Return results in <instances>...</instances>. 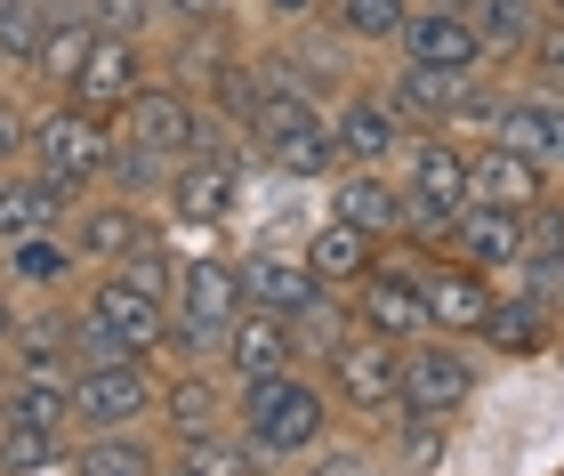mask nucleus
I'll list each match as a JSON object with an SVG mask.
<instances>
[{
	"label": "nucleus",
	"instance_id": "nucleus-30",
	"mask_svg": "<svg viewBox=\"0 0 564 476\" xmlns=\"http://www.w3.org/2000/svg\"><path fill=\"white\" fill-rule=\"evenodd\" d=\"M323 24L347 48H395L412 24V0H323Z\"/></svg>",
	"mask_w": 564,
	"mask_h": 476
},
{
	"label": "nucleus",
	"instance_id": "nucleus-3",
	"mask_svg": "<svg viewBox=\"0 0 564 476\" xmlns=\"http://www.w3.org/2000/svg\"><path fill=\"white\" fill-rule=\"evenodd\" d=\"M315 371H323V388H330V404H339V420H355V429L403 420V347H395V339L347 332Z\"/></svg>",
	"mask_w": 564,
	"mask_h": 476
},
{
	"label": "nucleus",
	"instance_id": "nucleus-45",
	"mask_svg": "<svg viewBox=\"0 0 564 476\" xmlns=\"http://www.w3.org/2000/svg\"><path fill=\"white\" fill-rule=\"evenodd\" d=\"M435 9H476V0H435Z\"/></svg>",
	"mask_w": 564,
	"mask_h": 476
},
{
	"label": "nucleus",
	"instance_id": "nucleus-42",
	"mask_svg": "<svg viewBox=\"0 0 564 476\" xmlns=\"http://www.w3.org/2000/svg\"><path fill=\"white\" fill-rule=\"evenodd\" d=\"M306 468H315V476H364V453H330V444H315Z\"/></svg>",
	"mask_w": 564,
	"mask_h": 476
},
{
	"label": "nucleus",
	"instance_id": "nucleus-48",
	"mask_svg": "<svg viewBox=\"0 0 564 476\" xmlns=\"http://www.w3.org/2000/svg\"><path fill=\"white\" fill-rule=\"evenodd\" d=\"M549 17H564V0H549Z\"/></svg>",
	"mask_w": 564,
	"mask_h": 476
},
{
	"label": "nucleus",
	"instance_id": "nucleus-40",
	"mask_svg": "<svg viewBox=\"0 0 564 476\" xmlns=\"http://www.w3.org/2000/svg\"><path fill=\"white\" fill-rule=\"evenodd\" d=\"M24 138H33V106H24L17 89H0V170L24 162Z\"/></svg>",
	"mask_w": 564,
	"mask_h": 476
},
{
	"label": "nucleus",
	"instance_id": "nucleus-38",
	"mask_svg": "<svg viewBox=\"0 0 564 476\" xmlns=\"http://www.w3.org/2000/svg\"><path fill=\"white\" fill-rule=\"evenodd\" d=\"M524 259H564V194L524 210Z\"/></svg>",
	"mask_w": 564,
	"mask_h": 476
},
{
	"label": "nucleus",
	"instance_id": "nucleus-20",
	"mask_svg": "<svg viewBox=\"0 0 564 476\" xmlns=\"http://www.w3.org/2000/svg\"><path fill=\"white\" fill-rule=\"evenodd\" d=\"M330 218H347V227H364L379 242H403V227H412L403 178L395 170H339V178H330Z\"/></svg>",
	"mask_w": 564,
	"mask_h": 476
},
{
	"label": "nucleus",
	"instance_id": "nucleus-33",
	"mask_svg": "<svg viewBox=\"0 0 564 476\" xmlns=\"http://www.w3.org/2000/svg\"><path fill=\"white\" fill-rule=\"evenodd\" d=\"M48 468H73V436L0 420V476H48Z\"/></svg>",
	"mask_w": 564,
	"mask_h": 476
},
{
	"label": "nucleus",
	"instance_id": "nucleus-25",
	"mask_svg": "<svg viewBox=\"0 0 564 476\" xmlns=\"http://www.w3.org/2000/svg\"><path fill=\"white\" fill-rule=\"evenodd\" d=\"M242 299L250 307H267V315H306L323 299V283H315V267L306 259H282V250H250L242 259Z\"/></svg>",
	"mask_w": 564,
	"mask_h": 476
},
{
	"label": "nucleus",
	"instance_id": "nucleus-43",
	"mask_svg": "<svg viewBox=\"0 0 564 476\" xmlns=\"http://www.w3.org/2000/svg\"><path fill=\"white\" fill-rule=\"evenodd\" d=\"M259 17H274V24H315L323 0H259Z\"/></svg>",
	"mask_w": 564,
	"mask_h": 476
},
{
	"label": "nucleus",
	"instance_id": "nucleus-37",
	"mask_svg": "<svg viewBox=\"0 0 564 476\" xmlns=\"http://www.w3.org/2000/svg\"><path fill=\"white\" fill-rule=\"evenodd\" d=\"M235 17H242L235 0H162V24H170V33H226Z\"/></svg>",
	"mask_w": 564,
	"mask_h": 476
},
{
	"label": "nucleus",
	"instance_id": "nucleus-18",
	"mask_svg": "<svg viewBox=\"0 0 564 476\" xmlns=\"http://www.w3.org/2000/svg\"><path fill=\"white\" fill-rule=\"evenodd\" d=\"M89 48H97V24L82 17V0H57L48 24H41V41H33V57H24V89L33 97H65Z\"/></svg>",
	"mask_w": 564,
	"mask_h": 476
},
{
	"label": "nucleus",
	"instance_id": "nucleus-8",
	"mask_svg": "<svg viewBox=\"0 0 564 476\" xmlns=\"http://www.w3.org/2000/svg\"><path fill=\"white\" fill-rule=\"evenodd\" d=\"M153 429H162L170 453H186V444L235 429V380H226L218 364H170L162 371V412H153Z\"/></svg>",
	"mask_w": 564,
	"mask_h": 476
},
{
	"label": "nucleus",
	"instance_id": "nucleus-44",
	"mask_svg": "<svg viewBox=\"0 0 564 476\" xmlns=\"http://www.w3.org/2000/svg\"><path fill=\"white\" fill-rule=\"evenodd\" d=\"M162 476H194V468H186V461H177V453H170V468H162Z\"/></svg>",
	"mask_w": 564,
	"mask_h": 476
},
{
	"label": "nucleus",
	"instance_id": "nucleus-31",
	"mask_svg": "<svg viewBox=\"0 0 564 476\" xmlns=\"http://www.w3.org/2000/svg\"><path fill=\"white\" fill-rule=\"evenodd\" d=\"M259 162L274 170V178H299V186H330V178L347 170L330 121H315V130H299V138H282V145H259Z\"/></svg>",
	"mask_w": 564,
	"mask_h": 476
},
{
	"label": "nucleus",
	"instance_id": "nucleus-41",
	"mask_svg": "<svg viewBox=\"0 0 564 476\" xmlns=\"http://www.w3.org/2000/svg\"><path fill=\"white\" fill-rule=\"evenodd\" d=\"M17 332H24V299L9 291V274H0V364H9V347H17Z\"/></svg>",
	"mask_w": 564,
	"mask_h": 476
},
{
	"label": "nucleus",
	"instance_id": "nucleus-19",
	"mask_svg": "<svg viewBox=\"0 0 564 476\" xmlns=\"http://www.w3.org/2000/svg\"><path fill=\"white\" fill-rule=\"evenodd\" d=\"M564 339V307L556 299H532V291H500V307L492 323H484V356H500V364H532V356H549V347Z\"/></svg>",
	"mask_w": 564,
	"mask_h": 476
},
{
	"label": "nucleus",
	"instance_id": "nucleus-50",
	"mask_svg": "<svg viewBox=\"0 0 564 476\" xmlns=\"http://www.w3.org/2000/svg\"><path fill=\"white\" fill-rule=\"evenodd\" d=\"M556 476H564V468H556Z\"/></svg>",
	"mask_w": 564,
	"mask_h": 476
},
{
	"label": "nucleus",
	"instance_id": "nucleus-27",
	"mask_svg": "<svg viewBox=\"0 0 564 476\" xmlns=\"http://www.w3.org/2000/svg\"><path fill=\"white\" fill-rule=\"evenodd\" d=\"M500 138L517 145V154H532L541 170H556L564 178V89H517V106H508V121H500Z\"/></svg>",
	"mask_w": 564,
	"mask_h": 476
},
{
	"label": "nucleus",
	"instance_id": "nucleus-35",
	"mask_svg": "<svg viewBox=\"0 0 564 476\" xmlns=\"http://www.w3.org/2000/svg\"><path fill=\"white\" fill-rule=\"evenodd\" d=\"M170 170H177V162H162V154H145L138 138H113L106 186H113V194H130V203H153V210H162V186H170Z\"/></svg>",
	"mask_w": 564,
	"mask_h": 476
},
{
	"label": "nucleus",
	"instance_id": "nucleus-23",
	"mask_svg": "<svg viewBox=\"0 0 564 476\" xmlns=\"http://www.w3.org/2000/svg\"><path fill=\"white\" fill-rule=\"evenodd\" d=\"M444 250H452V259H468V267H484V274H517L524 267V210H484V203H468V210L452 218Z\"/></svg>",
	"mask_w": 564,
	"mask_h": 476
},
{
	"label": "nucleus",
	"instance_id": "nucleus-21",
	"mask_svg": "<svg viewBox=\"0 0 564 476\" xmlns=\"http://www.w3.org/2000/svg\"><path fill=\"white\" fill-rule=\"evenodd\" d=\"M299 259L315 267V283H323V291H355V283H364V274H371L379 259H388V242H379V235H364V227H347V218H330V210H323L315 227H306Z\"/></svg>",
	"mask_w": 564,
	"mask_h": 476
},
{
	"label": "nucleus",
	"instance_id": "nucleus-28",
	"mask_svg": "<svg viewBox=\"0 0 564 476\" xmlns=\"http://www.w3.org/2000/svg\"><path fill=\"white\" fill-rule=\"evenodd\" d=\"M0 420H17V429H65L73 436V371H9Z\"/></svg>",
	"mask_w": 564,
	"mask_h": 476
},
{
	"label": "nucleus",
	"instance_id": "nucleus-34",
	"mask_svg": "<svg viewBox=\"0 0 564 476\" xmlns=\"http://www.w3.org/2000/svg\"><path fill=\"white\" fill-rule=\"evenodd\" d=\"M186 461L194 476H274V461L259 453V444H250L242 429H218V436H202V444H186Z\"/></svg>",
	"mask_w": 564,
	"mask_h": 476
},
{
	"label": "nucleus",
	"instance_id": "nucleus-36",
	"mask_svg": "<svg viewBox=\"0 0 564 476\" xmlns=\"http://www.w3.org/2000/svg\"><path fill=\"white\" fill-rule=\"evenodd\" d=\"M82 17L97 33H121V41H145L162 24V0H82Z\"/></svg>",
	"mask_w": 564,
	"mask_h": 476
},
{
	"label": "nucleus",
	"instance_id": "nucleus-12",
	"mask_svg": "<svg viewBox=\"0 0 564 476\" xmlns=\"http://www.w3.org/2000/svg\"><path fill=\"white\" fill-rule=\"evenodd\" d=\"M145 82H162V73H153V48L145 41H121V33H97V48L82 57V73H73V106H89L97 121H121L138 106V89Z\"/></svg>",
	"mask_w": 564,
	"mask_h": 476
},
{
	"label": "nucleus",
	"instance_id": "nucleus-13",
	"mask_svg": "<svg viewBox=\"0 0 564 476\" xmlns=\"http://www.w3.org/2000/svg\"><path fill=\"white\" fill-rule=\"evenodd\" d=\"M153 227H170V218L153 210V203H130V194H113V186L82 194V203H73V218H65V235H73V250H82L89 267H121Z\"/></svg>",
	"mask_w": 564,
	"mask_h": 476
},
{
	"label": "nucleus",
	"instance_id": "nucleus-49",
	"mask_svg": "<svg viewBox=\"0 0 564 476\" xmlns=\"http://www.w3.org/2000/svg\"><path fill=\"white\" fill-rule=\"evenodd\" d=\"M41 9H48V0H41Z\"/></svg>",
	"mask_w": 564,
	"mask_h": 476
},
{
	"label": "nucleus",
	"instance_id": "nucleus-7",
	"mask_svg": "<svg viewBox=\"0 0 564 476\" xmlns=\"http://www.w3.org/2000/svg\"><path fill=\"white\" fill-rule=\"evenodd\" d=\"M330 138H339L347 170H395L403 145H412V121L395 113V97L379 82H347L330 97Z\"/></svg>",
	"mask_w": 564,
	"mask_h": 476
},
{
	"label": "nucleus",
	"instance_id": "nucleus-26",
	"mask_svg": "<svg viewBox=\"0 0 564 476\" xmlns=\"http://www.w3.org/2000/svg\"><path fill=\"white\" fill-rule=\"evenodd\" d=\"M468 82H476V73H468ZM468 82H459V73H435V65H412V57H395V73H388L379 89L395 97V113L412 121V130H452V113H459V89H468Z\"/></svg>",
	"mask_w": 564,
	"mask_h": 476
},
{
	"label": "nucleus",
	"instance_id": "nucleus-10",
	"mask_svg": "<svg viewBox=\"0 0 564 476\" xmlns=\"http://www.w3.org/2000/svg\"><path fill=\"white\" fill-rule=\"evenodd\" d=\"M73 307H82L89 323H106V332H121V339H138L145 356L162 364L170 299H162V291H145L130 267H89V274H82V291H73Z\"/></svg>",
	"mask_w": 564,
	"mask_h": 476
},
{
	"label": "nucleus",
	"instance_id": "nucleus-5",
	"mask_svg": "<svg viewBox=\"0 0 564 476\" xmlns=\"http://www.w3.org/2000/svg\"><path fill=\"white\" fill-rule=\"evenodd\" d=\"M162 412V364H82L73 371V436L153 429Z\"/></svg>",
	"mask_w": 564,
	"mask_h": 476
},
{
	"label": "nucleus",
	"instance_id": "nucleus-29",
	"mask_svg": "<svg viewBox=\"0 0 564 476\" xmlns=\"http://www.w3.org/2000/svg\"><path fill=\"white\" fill-rule=\"evenodd\" d=\"M476 33H484V48H492V65L500 73H517L524 65V48L541 41V24H549V0H476Z\"/></svg>",
	"mask_w": 564,
	"mask_h": 476
},
{
	"label": "nucleus",
	"instance_id": "nucleus-1",
	"mask_svg": "<svg viewBox=\"0 0 564 476\" xmlns=\"http://www.w3.org/2000/svg\"><path fill=\"white\" fill-rule=\"evenodd\" d=\"M330 420H339V404H330V388H323L315 364L235 388V429L259 444L274 468H291V461L315 453V444H330Z\"/></svg>",
	"mask_w": 564,
	"mask_h": 476
},
{
	"label": "nucleus",
	"instance_id": "nucleus-17",
	"mask_svg": "<svg viewBox=\"0 0 564 476\" xmlns=\"http://www.w3.org/2000/svg\"><path fill=\"white\" fill-rule=\"evenodd\" d=\"M0 274H9L17 299H73V291H82V274H89V259L73 250L65 227H48V235H24V242L0 250Z\"/></svg>",
	"mask_w": 564,
	"mask_h": 476
},
{
	"label": "nucleus",
	"instance_id": "nucleus-16",
	"mask_svg": "<svg viewBox=\"0 0 564 476\" xmlns=\"http://www.w3.org/2000/svg\"><path fill=\"white\" fill-rule=\"evenodd\" d=\"M299 364H306V347H299V332H291V315H267V307H242L235 332H226V347H218V371H226L235 388L274 380V371H299Z\"/></svg>",
	"mask_w": 564,
	"mask_h": 476
},
{
	"label": "nucleus",
	"instance_id": "nucleus-22",
	"mask_svg": "<svg viewBox=\"0 0 564 476\" xmlns=\"http://www.w3.org/2000/svg\"><path fill=\"white\" fill-rule=\"evenodd\" d=\"M73 203L82 194L73 186H57V178H41V170H0V250L9 242H24V235H48V227H65L73 218Z\"/></svg>",
	"mask_w": 564,
	"mask_h": 476
},
{
	"label": "nucleus",
	"instance_id": "nucleus-11",
	"mask_svg": "<svg viewBox=\"0 0 564 476\" xmlns=\"http://www.w3.org/2000/svg\"><path fill=\"white\" fill-rule=\"evenodd\" d=\"M235 210H242V162H235V154H186V162L170 170L162 218H170L177 235H202V242H210Z\"/></svg>",
	"mask_w": 564,
	"mask_h": 476
},
{
	"label": "nucleus",
	"instance_id": "nucleus-46",
	"mask_svg": "<svg viewBox=\"0 0 564 476\" xmlns=\"http://www.w3.org/2000/svg\"><path fill=\"white\" fill-rule=\"evenodd\" d=\"M0 396H9V364H0Z\"/></svg>",
	"mask_w": 564,
	"mask_h": 476
},
{
	"label": "nucleus",
	"instance_id": "nucleus-9",
	"mask_svg": "<svg viewBox=\"0 0 564 476\" xmlns=\"http://www.w3.org/2000/svg\"><path fill=\"white\" fill-rule=\"evenodd\" d=\"M420 259V291H427V323L444 339H484V323L500 307V274H484L452 250H412Z\"/></svg>",
	"mask_w": 564,
	"mask_h": 476
},
{
	"label": "nucleus",
	"instance_id": "nucleus-15",
	"mask_svg": "<svg viewBox=\"0 0 564 476\" xmlns=\"http://www.w3.org/2000/svg\"><path fill=\"white\" fill-rule=\"evenodd\" d=\"M549 194H556V170L517 154L508 138L468 145V203H484V210H532V203H549Z\"/></svg>",
	"mask_w": 564,
	"mask_h": 476
},
{
	"label": "nucleus",
	"instance_id": "nucleus-6",
	"mask_svg": "<svg viewBox=\"0 0 564 476\" xmlns=\"http://www.w3.org/2000/svg\"><path fill=\"white\" fill-rule=\"evenodd\" d=\"M347 307H355V332L395 339V347H412V339L435 332V323H427V291H420V259L403 242H388V259L347 291Z\"/></svg>",
	"mask_w": 564,
	"mask_h": 476
},
{
	"label": "nucleus",
	"instance_id": "nucleus-2",
	"mask_svg": "<svg viewBox=\"0 0 564 476\" xmlns=\"http://www.w3.org/2000/svg\"><path fill=\"white\" fill-rule=\"evenodd\" d=\"M113 121H97L89 106H73V97H41L33 106V138H24V170H41V178H57L73 194H97L106 186V162H113Z\"/></svg>",
	"mask_w": 564,
	"mask_h": 476
},
{
	"label": "nucleus",
	"instance_id": "nucleus-32",
	"mask_svg": "<svg viewBox=\"0 0 564 476\" xmlns=\"http://www.w3.org/2000/svg\"><path fill=\"white\" fill-rule=\"evenodd\" d=\"M508 106H517V82H500V65H492V73H476V82L459 89L452 138H459V145H484V138H500V121H508Z\"/></svg>",
	"mask_w": 564,
	"mask_h": 476
},
{
	"label": "nucleus",
	"instance_id": "nucleus-14",
	"mask_svg": "<svg viewBox=\"0 0 564 476\" xmlns=\"http://www.w3.org/2000/svg\"><path fill=\"white\" fill-rule=\"evenodd\" d=\"M395 57L435 65V73H459V82H468V73H492V48H484L476 17L468 9H435V0H412V24H403Z\"/></svg>",
	"mask_w": 564,
	"mask_h": 476
},
{
	"label": "nucleus",
	"instance_id": "nucleus-4",
	"mask_svg": "<svg viewBox=\"0 0 564 476\" xmlns=\"http://www.w3.org/2000/svg\"><path fill=\"white\" fill-rule=\"evenodd\" d=\"M484 396V356L476 339L427 332L403 347V420H459Z\"/></svg>",
	"mask_w": 564,
	"mask_h": 476
},
{
	"label": "nucleus",
	"instance_id": "nucleus-47",
	"mask_svg": "<svg viewBox=\"0 0 564 476\" xmlns=\"http://www.w3.org/2000/svg\"><path fill=\"white\" fill-rule=\"evenodd\" d=\"M9 73H17V65H9V57H0V82H9Z\"/></svg>",
	"mask_w": 564,
	"mask_h": 476
},
{
	"label": "nucleus",
	"instance_id": "nucleus-24",
	"mask_svg": "<svg viewBox=\"0 0 564 476\" xmlns=\"http://www.w3.org/2000/svg\"><path fill=\"white\" fill-rule=\"evenodd\" d=\"M170 444L162 429H106V436H73V476H162Z\"/></svg>",
	"mask_w": 564,
	"mask_h": 476
},
{
	"label": "nucleus",
	"instance_id": "nucleus-39",
	"mask_svg": "<svg viewBox=\"0 0 564 476\" xmlns=\"http://www.w3.org/2000/svg\"><path fill=\"white\" fill-rule=\"evenodd\" d=\"M517 73H532L541 89H564V17H549V24H541V41L524 48V65H517Z\"/></svg>",
	"mask_w": 564,
	"mask_h": 476
}]
</instances>
